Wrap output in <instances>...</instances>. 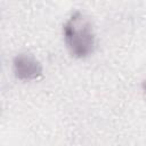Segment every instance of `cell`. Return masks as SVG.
I'll use <instances>...</instances> for the list:
<instances>
[{"label":"cell","mask_w":146,"mask_h":146,"mask_svg":"<svg viewBox=\"0 0 146 146\" xmlns=\"http://www.w3.org/2000/svg\"><path fill=\"white\" fill-rule=\"evenodd\" d=\"M66 48L75 58H86L95 49V33L90 19L81 11H74L63 26Z\"/></svg>","instance_id":"6da1fadb"},{"label":"cell","mask_w":146,"mask_h":146,"mask_svg":"<svg viewBox=\"0 0 146 146\" xmlns=\"http://www.w3.org/2000/svg\"><path fill=\"white\" fill-rule=\"evenodd\" d=\"M15 76L23 81H31L42 75V65L31 54H19L13 62Z\"/></svg>","instance_id":"7a4b0ae2"},{"label":"cell","mask_w":146,"mask_h":146,"mask_svg":"<svg viewBox=\"0 0 146 146\" xmlns=\"http://www.w3.org/2000/svg\"><path fill=\"white\" fill-rule=\"evenodd\" d=\"M143 90H144V92L146 94V80L143 82Z\"/></svg>","instance_id":"3957f363"}]
</instances>
